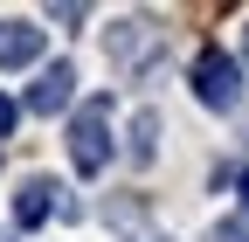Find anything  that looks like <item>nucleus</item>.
Returning a JSON list of instances; mask_svg holds the SVG:
<instances>
[{
	"label": "nucleus",
	"mask_w": 249,
	"mask_h": 242,
	"mask_svg": "<svg viewBox=\"0 0 249 242\" xmlns=\"http://www.w3.org/2000/svg\"><path fill=\"white\" fill-rule=\"evenodd\" d=\"M70 166L76 173H104L111 166V97H90L76 118H70Z\"/></svg>",
	"instance_id": "1"
},
{
	"label": "nucleus",
	"mask_w": 249,
	"mask_h": 242,
	"mask_svg": "<svg viewBox=\"0 0 249 242\" xmlns=\"http://www.w3.org/2000/svg\"><path fill=\"white\" fill-rule=\"evenodd\" d=\"M194 97L208 111H235L242 104V63H235L229 49H201L194 55Z\"/></svg>",
	"instance_id": "2"
},
{
	"label": "nucleus",
	"mask_w": 249,
	"mask_h": 242,
	"mask_svg": "<svg viewBox=\"0 0 249 242\" xmlns=\"http://www.w3.org/2000/svg\"><path fill=\"white\" fill-rule=\"evenodd\" d=\"M104 49H111V63H118V69H145L152 55H160V28H152V21H118Z\"/></svg>",
	"instance_id": "3"
},
{
	"label": "nucleus",
	"mask_w": 249,
	"mask_h": 242,
	"mask_svg": "<svg viewBox=\"0 0 249 242\" xmlns=\"http://www.w3.org/2000/svg\"><path fill=\"white\" fill-rule=\"evenodd\" d=\"M55 207H62V187H55V180H21V194H14V228H42Z\"/></svg>",
	"instance_id": "4"
},
{
	"label": "nucleus",
	"mask_w": 249,
	"mask_h": 242,
	"mask_svg": "<svg viewBox=\"0 0 249 242\" xmlns=\"http://www.w3.org/2000/svg\"><path fill=\"white\" fill-rule=\"evenodd\" d=\"M70 90H76V69L70 63H49L42 76H35V90H28V111H62V104H70Z\"/></svg>",
	"instance_id": "5"
},
{
	"label": "nucleus",
	"mask_w": 249,
	"mask_h": 242,
	"mask_svg": "<svg viewBox=\"0 0 249 242\" xmlns=\"http://www.w3.org/2000/svg\"><path fill=\"white\" fill-rule=\"evenodd\" d=\"M35 55H42V28L35 21H0V69L35 63Z\"/></svg>",
	"instance_id": "6"
},
{
	"label": "nucleus",
	"mask_w": 249,
	"mask_h": 242,
	"mask_svg": "<svg viewBox=\"0 0 249 242\" xmlns=\"http://www.w3.org/2000/svg\"><path fill=\"white\" fill-rule=\"evenodd\" d=\"M139 138H132V159H152V132H160V118L152 111H139V125H132Z\"/></svg>",
	"instance_id": "7"
},
{
	"label": "nucleus",
	"mask_w": 249,
	"mask_h": 242,
	"mask_svg": "<svg viewBox=\"0 0 249 242\" xmlns=\"http://www.w3.org/2000/svg\"><path fill=\"white\" fill-rule=\"evenodd\" d=\"M14 125H21V111H14V97H0V138H14Z\"/></svg>",
	"instance_id": "8"
},
{
	"label": "nucleus",
	"mask_w": 249,
	"mask_h": 242,
	"mask_svg": "<svg viewBox=\"0 0 249 242\" xmlns=\"http://www.w3.org/2000/svg\"><path fill=\"white\" fill-rule=\"evenodd\" d=\"M242 49H249V35H242Z\"/></svg>",
	"instance_id": "9"
}]
</instances>
